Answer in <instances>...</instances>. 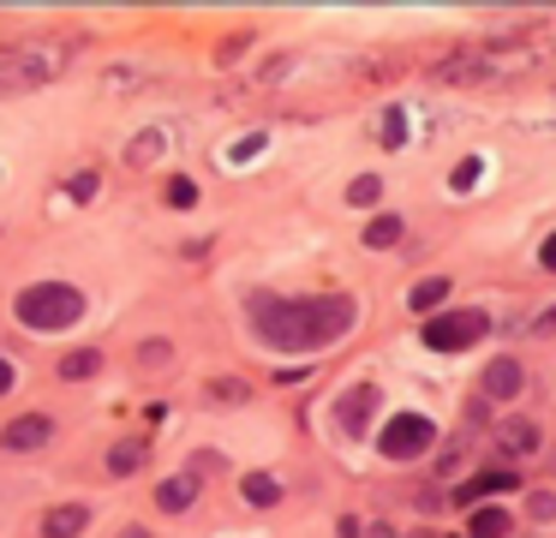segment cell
<instances>
[{"label": "cell", "instance_id": "cb8c5ba5", "mask_svg": "<svg viewBox=\"0 0 556 538\" xmlns=\"http://www.w3.org/2000/svg\"><path fill=\"white\" fill-rule=\"evenodd\" d=\"M539 263L556 275V234H544V246H539Z\"/></svg>", "mask_w": 556, "mask_h": 538}, {"label": "cell", "instance_id": "44dd1931", "mask_svg": "<svg viewBox=\"0 0 556 538\" xmlns=\"http://www.w3.org/2000/svg\"><path fill=\"white\" fill-rule=\"evenodd\" d=\"M168 203H174V210H192L198 186H192V179H168Z\"/></svg>", "mask_w": 556, "mask_h": 538}, {"label": "cell", "instance_id": "277c9868", "mask_svg": "<svg viewBox=\"0 0 556 538\" xmlns=\"http://www.w3.org/2000/svg\"><path fill=\"white\" fill-rule=\"evenodd\" d=\"M61 60H66L61 42H18V48H7V60H0V96L30 90V84H49L54 72H61Z\"/></svg>", "mask_w": 556, "mask_h": 538}, {"label": "cell", "instance_id": "6da1fadb", "mask_svg": "<svg viewBox=\"0 0 556 538\" xmlns=\"http://www.w3.org/2000/svg\"><path fill=\"white\" fill-rule=\"evenodd\" d=\"M359 323V305L348 293H305V299H252V329L276 353H317L336 347Z\"/></svg>", "mask_w": 556, "mask_h": 538}, {"label": "cell", "instance_id": "7a4b0ae2", "mask_svg": "<svg viewBox=\"0 0 556 538\" xmlns=\"http://www.w3.org/2000/svg\"><path fill=\"white\" fill-rule=\"evenodd\" d=\"M18 323L25 329H66V323H78L85 317V293L78 287H66V281H37V287H25L18 293Z\"/></svg>", "mask_w": 556, "mask_h": 538}, {"label": "cell", "instance_id": "d6986e66", "mask_svg": "<svg viewBox=\"0 0 556 538\" xmlns=\"http://www.w3.org/2000/svg\"><path fill=\"white\" fill-rule=\"evenodd\" d=\"M204 395H210V401H245L252 389H245L240 377H216V383H204Z\"/></svg>", "mask_w": 556, "mask_h": 538}, {"label": "cell", "instance_id": "d4e9b609", "mask_svg": "<svg viewBox=\"0 0 556 538\" xmlns=\"http://www.w3.org/2000/svg\"><path fill=\"white\" fill-rule=\"evenodd\" d=\"M532 514H539V521H551V514H556V497H544V490H539V497H532Z\"/></svg>", "mask_w": 556, "mask_h": 538}, {"label": "cell", "instance_id": "e0dca14e", "mask_svg": "<svg viewBox=\"0 0 556 538\" xmlns=\"http://www.w3.org/2000/svg\"><path fill=\"white\" fill-rule=\"evenodd\" d=\"M138 466H144V442H114V449H109V473L114 478L138 473Z\"/></svg>", "mask_w": 556, "mask_h": 538}, {"label": "cell", "instance_id": "8fae6325", "mask_svg": "<svg viewBox=\"0 0 556 538\" xmlns=\"http://www.w3.org/2000/svg\"><path fill=\"white\" fill-rule=\"evenodd\" d=\"M407 305L425 311V317H437V305H448V275H425V281L407 293Z\"/></svg>", "mask_w": 556, "mask_h": 538}, {"label": "cell", "instance_id": "30bf717a", "mask_svg": "<svg viewBox=\"0 0 556 538\" xmlns=\"http://www.w3.org/2000/svg\"><path fill=\"white\" fill-rule=\"evenodd\" d=\"M240 497L252 502V509H276V502H281V478L276 473H245L240 478Z\"/></svg>", "mask_w": 556, "mask_h": 538}, {"label": "cell", "instance_id": "2e32d148", "mask_svg": "<svg viewBox=\"0 0 556 538\" xmlns=\"http://www.w3.org/2000/svg\"><path fill=\"white\" fill-rule=\"evenodd\" d=\"M395 239H401V215H371V222H365V246L371 251L395 246Z\"/></svg>", "mask_w": 556, "mask_h": 538}, {"label": "cell", "instance_id": "4fadbf2b", "mask_svg": "<svg viewBox=\"0 0 556 538\" xmlns=\"http://www.w3.org/2000/svg\"><path fill=\"white\" fill-rule=\"evenodd\" d=\"M371 401H377V389H371V383H359L353 395H341V425H348V430H359V425H365V413H371Z\"/></svg>", "mask_w": 556, "mask_h": 538}, {"label": "cell", "instance_id": "5bb4252c", "mask_svg": "<svg viewBox=\"0 0 556 538\" xmlns=\"http://www.w3.org/2000/svg\"><path fill=\"white\" fill-rule=\"evenodd\" d=\"M503 533H508V509H496V502L472 509V533L467 538H503Z\"/></svg>", "mask_w": 556, "mask_h": 538}, {"label": "cell", "instance_id": "ffe728a7", "mask_svg": "<svg viewBox=\"0 0 556 538\" xmlns=\"http://www.w3.org/2000/svg\"><path fill=\"white\" fill-rule=\"evenodd\" d=\"M377 191H383V179H377V174H359V179L348 186V203H377Z\"/></svg>", "mask_w": 556, "mask_h": 538}, {"label": "cell", "instance_id": "9c48e42d", "mask_svg": "<svg viewBox=\"0 0 556 538\" xmlns=\"http://www.w3.org/2000/svg\"><path fill=\"white\" fill-rule=\"evenodd\" d=\"M520 383H527V371H520L515 359H491V371H484V395H491V401H515Z\"/></svg>", "mask_w": 556, "mask_h": 538}, {"label": "cell", "instance_id": "3957f363", "mask_svg": "<svg viewBox=\"0 0 556 538\" xmlns=\"http://www.w3.org/2000/svg\"><path fill=\"white\" fill-rule=\"evenodd\" d=\"M484 335H491V311H479V305H455V311L425 317V347L431 353H467Z\"/></svg>", "mask_w": 556, "mask_h": 538}, {"label": "cell", "instance_id": "4316f807", "mask_svg": "<svg viewBox=\"0 0 556 538\" xmlns=\"http://www.w3.org/2000/svg\"><path fill=\"white\" fill-rule=\"evenodd\" d=\"M121 538H150V533H144V526H126V533H121Z\"/></svg>", "mask_w": 556, "mask_h": 538}, {"label": "cell", "instance_id": "9a60e30c", "mask_svg": "<svg viewBox=\"0 0 556 538\" xmlns=\"http://www.w3.org/2000/svg\"><path fill=\"white\" fill-rule=\"evenodd\" d=\"M97 371H102V353H97V347H78V353H66V359H61V377H66V383L97 377Z\"/></svg>", "mask_w": 556, "mask_h": 538}, {"label": "cell", "instance_id": "8992f818", "mask_svg": "<svg viewBox=\"0 0 556 538\" xmlns=\"http://www.w3.org/2000/svg\"><path fill=\"white\" fill-rule=\"evenodd\" d=\"M49 437H54V418L49 413H25V418H13V425L0 430V449H42Z\"/></svg>", "mask_w": 556, "mask_h": 538}, {"label": "cell", "instance_id": "5b68a950", "mask_svg": "<svg viewBox=\"0 0 556 538\" xmlns=\"http://www.w3.org/2000/svg\"><path fill=\"white\" fill-rule=\"evenodd\" d=\"M377 449H383L389 461H419V454L437 449V425L425 413H395L383 425V437H377Z\"/></svg>", "mask_w": 556, "mask_h": 538}, {"label": "cell", "instance_id": "ba28073f", "mask_svg": "<svg viewBox=\"0 0 556 538\" xmlns=\"http://www.w3.org/2000/svg\"><path fill=\"white\" fill-rule=\"evenodd\" d=\"M192 502H198V473H174V478L156 485V509L162 514H186Z\"/></svg>", "mask_w": 556, "mask_h": 538}, {"label": "cell", "instance_id": "52a82bcc", "mask_svg": "<svg viewBox=\"0 0 556 538\" xmlns=\"http://www.w3.org/2000/svg\"><path fill=\"white\" fill-rule=\"evenodd\" d=\"M85 526H90L85 502H54V509L42 514V538H78Z\"/></svg>", "mask_w": 556, "mask_h": 538}, {"label": "cell", "instance_id": "7402d4cb", "mask_svg": "<svg viewBox=\"0 0 556 538\" xmlns=\"http://www.w3.org/2000/svg\"><path fill=\"white\" fill-rule=\"evenodd\" d=\"M66 198L90 203V198H97V174H73V179H66Z\"/></svg>", "mask_w": 556, "mask_h": 538}, {"label": "cell", "instance_id": "ac0fdd59", "mask_svg": "<svg viewBox=\"0 0 556 538\" xmlns=\"http://www.w3.org/2000/svg\"><path fill=\"white\" fill-rule=\"evenodd\" d=\"M162 143H168L162 132H138V138H132V150H126V162H132V167L156 162V155H162Z\"/></svg>", "mask_w": 556, "mask_h": 538}, {"label": "cell", "instance_id": "7c38bea8", "mask_svg": "<svg viewBox=\"0 0 556 538\" xmlns=\"http://www.w3.org/2000/svg\"><path fill=\"white\" fill-rule=\"evenodd\" d=\"M496 449H508V454L539 449V425H527V418H508V425H496Z\"/></svg>", "mask_w": 556, "mask_h": 538}, {"label": "cell", "instance_id": "603a6c76", "mask_svg": "<svg viewBox=\"0 0 556 538\" xmlns=\"http://www.w3.org/2000/svg\"><path fill=\"white\" fill-rule=\"evenodd\" d=\"M138 359H144V365H168V341H144V347H138Z\"/></svg>", "mask_w": 556, "mask_h": 538}, {"label": "cell", "instance_id": "484cf974", "mask_svg": "<svg viewBox=\"0 0 556 538\" xmlns=\"http://www.w3.org/2000/svg\"><path fill=\"white\" fill-rule=\"evenodd\" d=\"M13 389V365H7V359H0V395Z\"/></svg>", "mask_w": 556, "mask_h": 538}]
</instances>
